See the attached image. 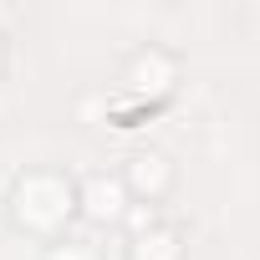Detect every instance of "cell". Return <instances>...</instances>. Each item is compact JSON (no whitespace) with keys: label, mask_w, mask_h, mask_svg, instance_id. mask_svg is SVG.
<instances>
[{"label":"cell","mask_w":260,"mask_h":260,"mask_svg":"<svg viewBox=\"0 0 260 260\" xmlns=\"http://www.w3.org/2000/svg\"><path fill=\"white\" fill-rule=\"evenodd\" d=\"M92 214H117V189L112 184H92Z\"/></svg>","instance_id":"obj_1"}]
</instances>
